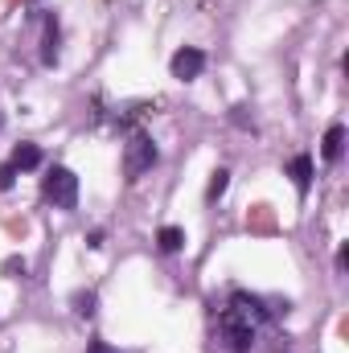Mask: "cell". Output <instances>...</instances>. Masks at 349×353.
<instances>
[{"instance_id":"7c38bea8","label":"cell","mask_w":349,"mask_h":353,"mask_svg":"<svg viewBox=\"0 0 349 353\" xmlns=\"http://www.w3.org/2000/svg\"><path fill=\"white\" fill-rule=\"evenodd\" d=\"M17 185V169L12 165H0V189H12Z\"/></svg>"},{"instance_id":"9a60e30c","label":"cell","mask_w":349,"mask_h":353,"mask_svg":"<svg viewBox=\"0 0 349 353\" xmlns=\"http://www.w3.org/2000/svg\"><path fill=\"white\" fill-rule=\"evenodd\" d=\"M337 267H341V271L349 267V247H341V251H337Z\"/></svg>"},{"instance_id":"7a4b0ae2","label":"cell","mask_w":349,"mask_h":353,"mask_svg":"<svg viewBox=\"0 0 349 353\" xmlns=\"http://www.w3.org/2000/svg\"><path fill=\"white\" fill-rule=\"evenodd\" d=\"M157 165V144L144 136V132H132L128 144H123V173L128 176H144Z\"/></svg>"},{"instance_id":"30bf717a","label":"cell","mask_w":349,"mask_h":353,"mask_svg":"<svg viewBox=\"0 0 349 353\" xmlns=\"http://www.w3.org/2000/svg\"><path fill=\"white\" fill-rule=\"evenodd\" d=\"M226 185H230V173H226V169H214V173H210V189H206V201H218V197L226 193Z\"/></svg>"},{"instance_id":"2e32d148","label":"cell","mask_w":349,"mask_h":353,"mask_svg":"<svg viewBox=\"0 0 349 353\" xmlns=\"http://www.w3.org/2000/svg\"><path fill=\"white\" fill-rule=\"evenodd\" d=\"M0 128H4V115H0Z\"/></svg>"},{"instance_id":"5b68a950","label":"cell","mask_w":349,"mask_h":353,"mask_svg":"<svg viewBox=\"0 0 349 353\" xmlns=\"http://www.w3.org/2000/svg\"><path fill=\"white\" fill-rule=\"evenodd\" d=\"M341 152H346V128H341V123H333V128L325 132V144H321V157H325L329 165H337V161H341Z\"/></svg>"},{"instance_id":"6da1fadb","label":"cell","mask_w":349,"mask_h":353,"mask_svg":"<svg viewBox=\"0 0 349 353\" xmlns=\"http://www.w3.org/2000/svg\"><path fill=\"white\" fill-rule=\"evenodd\" d=\"M218 333H222V341H226L235 353H251L259 325H255V321H247L235 304H226V308H222V316H218Z\"/></svg>"},{"instance_id":"3957f363","label":"cell","mask_w":349,"mask_h":353,"mask_svg":"<svg viewBox=\"0 0 349 353\" xmlns=\"http://www.w3.org/2000/svg\"><path fill=\"white\" fill-rule=\"evenodd\" d=\"M46 197L54 201V210H74L79 205V176L70 173V169H50L46 176Z\"/></svg>"},{"instance_id":"5bb4252c","label":"cell","mask_w":349,"mask_h":353,"mask_svg":"<svg viewBox=\"0 0 349 353\" xmlns=\"http://www.w3.org/2000/svg\"><path fill=\"white\" fill-rule=\"evenodd\" d=\"M87 353H119V350H111L107 341H90V345H87Z\"/></svg>"},{"instance_id":"52a82bcc","label":"cell","mask_w":349,"mask_h":353,"mask_svg":"<svg viewBox=\"0 0 349 353\" xmlns=\"http://www.w3.org/2000/svg\"><path fill=\"white\" fill-rule=\"evenodd\" d=\"M17 173H29V169H37L41 165V148L37 144H17V152H12V161H8Z\"/></svg>"},{"instance_id":"9c48e42d","label":"cell","mask_w":349,"mask_h":353,"mask_svg":"<svg viewBox=\"0 0 349 353\" xmlns=\"http://www.w3.org/2000/svg\"><path fill=\"white\" fill-rule=\"evenodd\" d=\"M157 243H161V251H181L185 247V230L181 226H161V234H157Z\"/></svg>"},{"instance_id":"ba28073f","label":"cell","mask_w":349,"mask_h":353,"mask_svg":"<svg viewBox=\"0 0 349 353\" xmlns=\"http://www.w3.org/2000/svg\"><path fill=\"white\" fill-rule=\"evenodd\" d=\"M41 62L54 66L58 62V21L46 17V33H41Z\"/></svg>"},{"instance_id":"8992f818","label":"cell","mask_w":349,"mask_h":353,"mask_svg":"<svg viewBox=\"0 0 349 353\" xmlns=\"http://www.w3.org/2000/svg\"><path fill=\"white\" fill-rule=\"evenodd\" d=\"M288 176L296 181V189H300V193H308V185H312V157H308V152L292 157V165H288Z\"/></svg>"},{"instance_id":"4fadbf2b","label":"cell","mask_w":349,"mask_h":353,"mask_svg":"<svg viewBox=\"0 0 349 353\" xmlns=\"http://www.w3.org/2000/svg\"><path fill=\"white\" fill-rule=\"evenodd\" d=\"M4 275H25V259H4Z\"/></svg>"},{"instance_id":"277c9868","label":"cell","mask_w":349,"mask_h":353,"mask_svg":"<svg viewBox=\"0 0 349 353\" xmlns=\"http://www.w3.org/2000/svg\"><path fill=\"white\" fill-rule=\"evenodd\" d=\"M169 70H173V79L189 83V79H197V74L206 70V54H201V50H193V46H185V50H177V54H173Z\"/></svg>"},{"instance_id":"8fae6325","label":"cell","mask_w":349,"mask_h":353,"mask_svg":"<svg viewBox=\"0 0 349 353\" xmlns=\"http://www.w3.org/2000/svg\"><path fill=\"white\" fill-rule=\"evenodd\" d=\"M74 312H79V316H94V292H79V296H74Z\"/></svg>"}]
</instances>
